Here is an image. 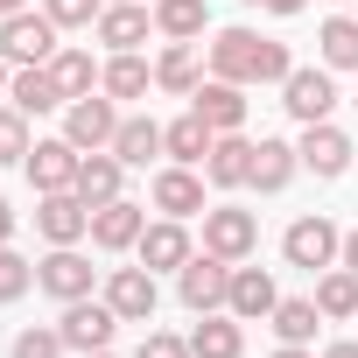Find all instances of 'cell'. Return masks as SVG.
Returning <instances> with one entry per match:
<instances>
[{
    "label": "cell",
    "instance_id": "9c48e42d",
    "mask_svg": "<svg viewBox=\"0 0 358 358\" xmlns=\"http://www.w3.org/2000/svg\"><path fill=\"white\" fill-rule=\"evenodd\" d=\"M253 246H260V218L253 211H232V204H218V211H204V253H218V260H253Z\"/></svg>",
    "mask_w": 358,
    "mask_h": 358
},
{
    "label": "cell",
    "instance_id": "b9f144b4",
    "mask_svg": "<svg viewBox=\"0 0 358 358\" xmlns=\"http://www.w3.org/2000/svg\"><path fill=\"white\" fill-rule=\"evenodd\" d=\"M0 246H15V211L0 204Z\"/></svg>",
    "mask_w": 358,
    "mask_h": 358
},
{
    "label": "cell",
    "instance_id": "4316f807",
    "mask_svg": "<svg viewBox=\"0 0 358 358\" xmlns=\"http://www.w3.org/2000/svg\"><path fill=\"white\" fill-rule=\"evenodd\" d=\"M316 309H323L330 323H351V316H358V274H351L344 260L316 274Z\"/></svg>",
    "mask_w": 358,
    "mask_h": 358
},
{
    "label": "cell",
    "instance_id": "8992f818",
    "mask_svg": "<svg viewBox=\"0 0 358 358\" xmlns=\"http://www.w3.org/2000/svg\"><path fill=\"white\" fill-rule=\"evenodd\" d=\"M281 106H288L302 127L330 120V106H337V78H330V64H302V71H288V78H281Z\"/></svg>",
    "mask_w": 358,
    "mask_h": 358
},
{
    "label": "cell",
    "instance_id": "7dc6e473",
    "mask_svg": "<svg viewBox=\"0 0 358 358\" xmlns=\"http://www.w3.org/2000/svg\"><path fill=\"white\" fill-rule=\"evenodd\" d=\"M351 106H358V92H351Z\"/></svg>",
    "mask_w": 358,
    "mask_h": 358
},
{
    "label": "cell",
    "instance_id": "277c9868",
    "mask_svg": "<svg viewBox=\"0 0 358 358\" xmlns=\"http://www.w3.org/2000/svg\"><path fill=\"white\" fill-rule=\"evenodd\" d=\"M281 253H288V267H309V274H323V267H337V253H344V232L316 211V218H295L288 232H281Z\"/></svg>",
    "mask_w": 358,
    "mask_h": 358
},
{
    "label": "cell",
    "instance_id": "ab89813d",
    "mask_svg": "<svg viewBox=\"0 0 358 358\" xmlns=\"http://www.w3.org/2000/svg\"><path fill=\"white\" fill-rule=\"evenodd\" d=\"M323 358H358V337H337V344H323Z\"/></svg>",
    "mask_w": 358,
    "mask_h": 358
},
{
    "label": "cell",
    "instance_id": "7c38bea8",
    "mask_svg": "<svg viewBox=\"0 0 358 358\" xmlns=\"http://www.w3.org/2000/svg\"><path fill=\"white\" fill-rule=\"evenodd\" d=\"M141 232H148V211L127 204V197H113V204L92 211V246H99V253H134Z\"/></svg>",
    "mask_w": 358,
    "mask_h": 358
},
{
    "label": "cell",
    "instance_id": "7402d4cb",
    "mask_svg": "<svg viewBox=\"0 0 358 358\" xmlns=\"http://www.w3.org/2000/svg\"><path fill=\"white\" fill-rule=\"evenodd\" d=\"M190 106H197L218 134H239V127H246V85H232V78H204Z\"/></svg>",
    "mask_w": 358,
    "mask_h": 358
},
{
    "label": "cell",
    "instance_id": "d590c367",
    "mask_svg": "<svg viewBox=\"0 0 358 358\" xmlns=\"http://www.w3.org/2000/svg\"><path fill=\"white\" fill-rule=\"evenodd\" d=\"M43 15H50L57 29H92V22L106 15V0H43Z\"/></svg>",
    "mask_w": 358,
    "mask_h": 358
},
{
    "label": "cell",
    "instance_id": "484cf974",
    "mask_svg": "<svg viewBox=\"0 0 358 358\" xmlns=\"http://www.w3.org/2000/svg\"><path fill=\"white\" fill-rule=\"evenodd\" d=\"M113 155L127 162V169H148L155 155H169L162 148V127L148 120V113H134V120H120V134H113Z\"/></svg>",
    "mask_w": 358,
    "mask_h": 358
},
{
    "label": "cell",
    "instance_id": "4fadbf2b",
    "mask_svg": "<svg viewBox=\"0 0 358 358\" xmlns=\"http://www.w3.org/2000/svg\"><path fill=\"white\" fill-rule=\"evenodd\" d=\"M134 253H141V267H148V274H183V260H190L197 246H190L183 218H155V225L141 232V246H134Z\"/></svg>",
    "mask_w": 358,
    "mask_h": 358
},
{
    "label": "cell",
    "instance_id": "83f0119b",
    "mask_svg": "<svg viewBox=\"0 0 358 358\" xmlns=\"http://www.w3.org/2000/svg\"><path fill=\"white\" fill-rule=\"evenodd\" d=\"M155 29L169 43H197L211 29V8H204V0H155Z\"/></svg>",
    "mask_w": 358,
    "mask_h": 358
},
{
    "label": "cell",
    "instance_id": "f35d334b",
    "mask_svg": "<svg viewBox=\"0 0 358 358\" xmlns=\"http://www.w3.org/2000/svg\"><path fill=\"white\" fill-rule=\"evenodd\" d=\"M246 8H267V15H302L309 0H246Z\"/></svg>",
    "mask_w": 358,
    "mask_h": 358
},
{
    "label": "cell",
    "instance_id": "ba28073f",
    "mask_svg": "<svg viewBox=\"0 0 358 358\" xmlns=\"http://www.w3.org/2000/svg\"><path fill=\"white\" fill-rule=\"evenodd\" d=\"M36 232H43L50 246H78V239H92V204H85L78 190H43Z\"/></svg>",
    "mask_w": 358,
    "mask_h": 358
},
{
    "label": "cell",
    "instance_id": "74e56055",
    "mask_svg": "<svg viewBox=\"0 0 358 358\" xmlns=\"http://www.w3.org/2000/svg\"><path fill=\"white\" fill-rule=\"evenodd\" d=\"M134 358H190V337H169V330H148Z\"/></svg>",
    "mask_w": 358,
    "mask_h": 358
},
{
    "label": "cell",
    "instance_id": "44dd1931",
    "mask_svg": "<svg viewBox=\"0 0 358 358\" xmlns=\"http://www.w3.org/2000/svg\"><path fill=\"white\" fill-rule=\"evenodd\" d=\"M211 141H218V127H211L197 106H190L183 120H169V127H162V148H169V162H183V169H204Z\"/></svg>",
    "mask_w": 358,
    "mask_h": 358
},
{
    "label": "cell",
    "instance_id": "8d00e7d4",
    "mask_svg": "<svg viewBox=\"0 0 358 358\" xmlns=\"http://www.w3.org/2000/svg\"><path fill=\"white\" fill-rule=\"evenodd\" d=\"M64 351H71V344H64V330H57V323H50V330L36 323V330H22V337H15V358H64Z\"/></svg>",
    "mask_w": 358,
    "mask_h": 358
},
{
    "label": "cell",
    "instance_id": "6da1fadb",
    "mask_svg": "<svg viewBox=\"0 0 358 358\" xmlns=\"http://www.w3.org/2000/svg\"><path fill=\"white\" fill-rule=\"evenodd\" d=\"M295 64L281 43L253 36V29H218L211 36V78H232V85H281Z\"/></svg>",
    "mask_w": 358,
    "mask_h": 358
},
{
    "label": "cell",
    "instance_id": "bcb514c9",
    "mask_svg": "<svg viewBox=\"0 0 358 358\" xmlns=\"http://www.w3.org/2000/svg\"><path fill=\"white\" fill-rule=\"evenodd\" d=\"M85 358H113V351H85Z\"/></svg>",
    "mask_w": 358,
    "mask_h": 358
},
{
    "label": "cell",
    "instance_id": "603a6c76",
    "mask_svg": "<svg viewBox=\"0 0 358 358\" xmlns=\"http://www.w3.org/2000/svg\"><path fill=\"white\" fill-rule=\"evenodd\" d=\"M92 29H99V43H106V50H141V43H148V29H155V15H148V8H134V0H106V15H99Z\"/></svg>",
    "mask_w": 358,
    "mask_h": 358
},
{
    "label": "cell",
    "instance_id": "836d02e7",
    "mask_svg": "<svg viewBox=\"0 0 358 358\" xmlns=\"http://www.w3.org/2000/svg\"><path fill=\"white\" fill-rule=\"evenodd\" d=\"M29 113L22 106H0V169H8V162H29Z\"/></svg>",
    "mask_w": 358,
    "mask_h": 358
},
{
    "label": "cell",
    "instance_id": "2e32d148",
    "mask_svg": "<svg viewBox=\"0 0 358 358\" xmlns=\"http://www.w3.org/2000/svg\"><path fill=\"white\" fill-rule=\"evenodd\" d=\"M106 302L120 309V323H148L162 295H155V274L148 267H113L106 274Z\"/></svg>",
    "mask_w": 358,
    "mask_h": 358
},
{
    "label": "cell",
    "instance_id": "f1b7e54d",
    "mask_svg": "<svg viewBox=\"0 0 358 358\" xmlns=\"http://www.w3.org/2000/svg\"><path fill=\"white\" fill-rule=\"evenodd\" d=\"M267 323H274V337H281V344H309V337H316V323H323V309H316V295H281Z\"/></svg>",
    "mask_w": 358,
    "mask_h": 358
},
{
    "label": "cell",
    "instance_id": "f6af8a7d",
    "mask_svg": "<svg viewBox=\"0 0 358 358\" xmlns=\"http://www.w3.org/2000/svg\"><path fill=\"white\" fill-rule=\"evenodd\" d=\"M8 78H15V71H8V57H0V92H8Z\"/></svg>",
    "mask_w": 358,
    "mask_h": 358
},
{
    "label": "cell",
    "instance_id": "4dcf8cb0",
    "mask_svg": "<svg viewBox=\"0 0 358 358\" xmlns=\"http://www.w3.org/2000/svg\"><path fill=\"white\" fill-rule=\"evenodd\" d=\"M155 85L162 92H176V99H197V57H190V43H169L162 57H155Z\"/></svg>",
    "mask_w": 358,
    "mask_h": 358
},
{
    "label": "cell",
    "instance_id": "d6986e66",
    "mask_svg": "<svg viewBox=\"0 0 358 358\" xmlns=\"http://www.w3.org/2000/svg\"><path fill=\"white\" fill-rule=\"evenodd\" d=\"M8 106H22V113L36 120V113H57V106H71V99H64V85H57L50 64H22V71L8 78Z\"/></svg>",
    "mask_w": 358,
    "mask_h": 358
},
{
    "label": "cell",
    "instance_id": "ee69618b",
    "mask_svg": "<svg viewBox=\"0 0 358 358\" xmlns=\"http://www.w3.org/2000/svg\"><path fill=\"white\" fill-rule=\"evenodd\" d=\"M22 8H29V0H0V15H22Z\"/></svg>",
    "mask_w": 358,
    "mask_h": 358
},
{
    "label": "cell",
    "instance_id": "5bb4252c",
    "mask_svg": "<svg viewBox=\"0 0 358 358\" xmlns=\"http://www.w3.org/2000/svg\"><path fill=\"white\" fill-rule=\"evenodd\" d=\"M274 302H281V288H274V274L267 267H232V288H225V309L239 316V323H260V316H274Z\"/></svg>",
    "mask_w": 358,
    "mask_h": 358
},
{
    "label": "cell",
    "instance_id": "60d3db41",
    "mask_svg": "<svg viewBox=\"0 0 358 358\" xmlns=\"http://www.w3.org/2000/svg\"><path fill=\"white\" fill-rule=\"evenodd\" d=\"M337 260H344V267L358 274V232H344V253H337Z\"/></svg>",
    "mask_w": 358,
    "mask_h": 358
},
{
    "label": "cell",
    "instance_id": "7a4b0ae2",
    "mask_svg": "<svg viewBox=\"0 0 358 358\" xmlns=\"http://www.w3.org/2000/svg\"><path fill=\"white\" fill-rule=\"evenodd\" d=\"M57 50H64V43H57V22H50V15H29V8H22V15H0V57H8L15 71H22V64H50Z\"/></svg>",
    "mask_w": 358,
    "mask_h": 358
},
{
    "label": "cell",
    "instance_id": "8fae6325",
    "mask_svg": "<svg viewBox=\"0 0 358 358\" xmlns=\"http://www.w3.org/2000/svg\"><path fill=\"white\" fill-rule=\"evenodd\" d=\"M295 155H302V169H309V176L337 183V176L351 169V134H344V127H330V120H316V127H302Z\"/></svg>",
    "mask_w": 358,
    "mask_h": 358
},
{
    "label": "cell",
    "instance_id": "7bdbcfd3",
    "mask_svg": "<svg viewBox=\"0 0 358 358\" xmlns=\"http://www.w3.org/2000/svg\"><path fill=\"white\" fill-rule=\"evenodd\" d=\"M274 358H316V351H309V344H281Z\"/></svg>",
    "mask_w": 358,
    "mask_h": 358
},
{
    "label": "cell",
    "instance_id": "e0dca14e",
    "mask_svg": "<svg viewBox=\"0 0 358 358\" xmlns=\"http://www.w3.org/2000/svg\"><path fill=\"white\" fill-rule=\"evenodd\" d=\"M78 162H85V148H71L64 134L57 141H36L29 148V183L36 190H71L78 183Z\"/></svg>",
    "mask_w": 358,
    "mask_h": 358
},
{
    "label": "cell",
    "instance_id": "3957f363",
    "mask_svg": "<svg viewBox=\"0 0 358 358\" xmlns=\"http://www.w3.org/2000/svg\"><path fill=\"white\" fill-rule=\"evenodd\" d=\"M113 134H120V99H106V92H85V99H71L64 106V141L71 148H113Z\"/></svg>",
    "mask_w": 358,
    "mask_h": 358
},
{
    "label": "cell",
    "instance_id": "52a82bcc",
    "mask_svg": "<svg viewBox=\"0 0 358 358\" xmlns=\"http://www.w3.org/2000/svg\"><path fill=\"white\" fill-rule=\"evenodd\" d=\"M57 330H64V344L71 351H106L113 344V330H120V309L99 295H78V302H64V316H57Z\"/></svg>",
    "mask_w": 358,
    "mask_h": 358
},
{
    "label": "cell",
    "instance_id": "9a60e30c",
    "mask_svg": "<svg viewBox=\"0 0 358 358\" xmlns=\"http://www.w3.org/2000/svg\"><path fill=\"white\" fill-rule=\"evenodd\" d=\"M155 211H162V218H197V211H204V176L183 169V162L155 169Z\"/></svg>",
    "mask_w": 358,
    "mask_h": 358
},
{
    "label": "cell",
    "instance_id": "1f68e13d",
    "mask_svg": "<svg viewBox=\"0 0 358 358\" xmlns=\"http://www.w3.org/2000/svg\"><path fill=\"white\" fill-rule=\"evenodd\" d=\"M50 71H57L64 99H85V92H99V78H106V64H92V50H57Z\"/></svg>",
    "mask_w": 358,
    "mask_h": 358
},
{
    "label": "cell",
    "instance_id": "5b68a950",
    "mask_svg": "<svg viewBox=\"0 0 358 358\" xmlns=\"http://www.w3.org/2000/svg\"><path fill=\"white\" fill-rule=\"evenodd\" d=\"M225 288H232V260H218V253H190L183 274H176V295H183V309H197V316L225 309Z\"/></svg>",
    "mask_w": 358,
    "mask_h": 358
},
{
    "label": "cell",
    "instance_id": "d4e9b609",
    "mask_svg": "<svg viewBox=\"0 0 358 358\" xmlns=\"http://www.w3.org/2000/svg\"><path fill=\"white\" fill-rule=\"evenodd\" d=\"M295 169H302V155L288 148V141H253V190H288L295 183Z\"/></svg>",
    "mask_w": 358,
    "mask_h": 358
},
{
    "label": "cell",
    "instance_id": "ac0fdd59",
    "mask_svg": "<svg viewBox=\"0 0 358 358\" xmlns=\"http://www.w3.org/2000/svg\"><path fill=\"white\" fill-rule=\"evenodd\" d=\"M204 183H218V190H246V183H253V141H246V134H218V141H211Z\"/></svg>",
    "mask_w": 358,
    "mask_h": 358
},
{
    "label": "cell",
    "instance_id": "cb8c5ba5",
    "mask_svg": "<svg viewBox=\"0 0 358 358\" xmlns=\"http://www.w3.org/2000/svg\"><path fill=\"white\" fill-rule=\"evenodd\" d=\"M190 358H246V330L232 309H211L197 330H190Z\"/></svg>",
    "mask_w": 358,
    "mask_h": 358
},
{
    "label": "cell",
    "instance_id": "30bf717a",
    "mask_svg": "<svg viewBox=\"0 0 358 358\" xmlns=\"http://www.w3.org/2000/svg\"><path fill=\"white\" fill-rule=\"evenodd\" d=\"M92 281H99V267H92L78 246H50V260H36V288H43V295H57V302L92 295Z\"/></svg>",
    "mask_w": 358,
    "mask_h": 358
},
{
    "label": "cell",
    "instance_id": "e575fe53",
    "mask_svg": "<svg viewBox=\"0 0 358 358\" xmlns=\"http://www.w3.org/2000/svg\"><path fill=\"white\" fill-rule=\"evenodd\" d=\"M29 288H36V267H29L15 246H0V302H22Z\"/></svg>",
    "mask_w": 358,
    "mask_h": 358
},
{
    "label": "cell",
    "instance_id": "f546056e",
    "mask_svg": "<svg viewBox=\"0 0 358 358\" xmlns=\"http://www.w3.org/2000/svg\"><path fill=\"white\" fill-rule=\"evenodd\" d=\"M148 85H155V71H148L134 50H113V64H106L99 92H106V99H148Z\"/></svg>",
    "mask_w": 358,
    "mask_h": 358
},
{
    "label": "cell",
    "instance_id": "d6a6232c",
    "mask_svg": "<svg viewBox=\"0 0 358 358\" xmlns=\"http://www.w3.org/2000/svg\"><path fill=\"white\" fill-rule=\"evenodd\" d=\"M316 50H323L330 71H358V22H351V15H330V22L316 29Z\"/></svg>",
    "mask_w": 358,
    "mask_h": 358
},
{
    "label": "cell",
    "instance_id": "ffe728a7",
    "mask_svg": "<svg viewBox=\"0 0 358 358\" xmlns=\"http://www.w3.org/2000/svg\"><path fill=\"white\" fill-rule=\"evenodd\" d=\"M120 183H127V162H120L113 148H92V155L78 162V183H71V190L99 211V204H113V197H120Z\"/></svg>",
    "mask_w": 358,
    "mask_h": 358
}]
</instances>
